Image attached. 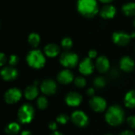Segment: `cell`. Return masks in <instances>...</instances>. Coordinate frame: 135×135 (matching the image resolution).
I'll return each instance as SVG.
<instances>
[{
  "instance_id": "obj_1",
  "label": "cell",
  "mask_w": 135,
  "mask_h": 135,
  "mask_svg": "<svg viewBox=\"0 0 135 135\" xmlns=\"http://www.w3.org/2000/svg\"><path fill=\"white\" fill-rule=\"evenodd\" d=\"M77 11L85 18H93L99 12L97 0H78Z\"/></svg>"
},
{
  "instance_id": "obj_2",
  "label": "cell",
  "mask_w": 135,
  "mask_h": 135,
  "mask_svg": "<svg viewBox=\"0 0 135 135\" xmlns=\"http://www.w3.org/2000/svg\"><path fill=\"white\" fill-rule=\"evenodd\" d=\"M125 119V112L123 109L118 105H112L110 106L105 114L106 122L112 126H118L121 125Z\"/></svg>"
},
{
  "instance_id": "obj_3",
  "label": "cell",
  "mask_w": 135,
  "mask_h": 135,
  "mask_svg": "<svg viewBox=\"0 0 135 135\" xmlns=\"http://www.w3.org/2000/svg\"><path fill=\"white\" fill-rule=\"evenodd\" d=\"M26 61L28 64L33 69H41L45 64V57L41 51L38 49H33L28 52L26 56Z\"/></svg>"
},
{
  "instance_id": "obj_4",
  "label": "cell",
  "mask_w": 135,
  "mask_h": 135,
  "mask_svg": "<svg viewBox=\"0 0 135 135\" xmlns=\"http://www.w3.org/2000/svg\"><path fill=\"white\" fill-rule=\"evenodd\" d=\"M79 61V56L76 53L67 51L63 52L60 56V63L62 66L68 68V69H73L75 68Z\"/></svg>"
},
{
  "instance_id": "obj_5",
  "label": "cell",
  "mask_w": 135,
  "mask_h": 135,
  "mask_svg": "<svg viewBox=\"0 0 135 135\" xmlns=\"http://www.w3.org/2000/svg\"><path fill=\"white\" fill-rule=\"evenodd\" d=\"M18 120L22 123L23 124L30 123L34 117L33 107L28 103L23 104L18 110Z\"/></svg>"
},
{
  "instance_id": "obj_6",
  "label": "cell",
  "mask_w": 135,
  "mask_h": 135,
  "mask_svg": "<svg viewBox=\"0 0 135 135\" xmlns=\"http://www.w3.org/2000/svg\"><path fill=\"white\" fill-rule=\"evenodd\" d=\"M135 37V32H133L131 34H129L123 31H117L112 34L113 42L118 46H126L127 45L132 38Z\"/></svg>"
},
{
  "instance_id": "obj_7",
  "label": "cell",
  "mask_w": 135,
  "mask_h": 135,
  "mask_svg": "<svg viewBox=\"0 0 135 135\" xmlns=\"http://www.w3.org/2000/svg\"><path fill=\"white\" fill-rule=\"evenodd\" d=\"M71 119L73 124L80 127H84L88 126L89 122L88 115L81 110H75L71 115Z\"/></svg>"
},
{
  "instance_id": "obj_8",
  "label": "cell",
  "mask_w": 135,
  "mask_h": 135,
  "mask_svg": "<svg viewBox=\"0 0 135 135\" xmlns=\"http://www.w3.org/2000/svg\"><path fill=\"white\" fill-rule=\"evenodd\" d=\"M22 95V93L20 89L17 88H12L8 89L6 91L4 95V99L7 103L14 104V103H18L21 99Z\"/></svg>"
},
{
  "instance_id": "obj_9",
  "label": "cell",
  "mask_w": 135,
  "mask_h": 135,
  "mask_svg": "<svg viewBox=\"0 0 135 135\" xmlns=\"http://www.w3.org/2000/svg\"><path fill=\"white\" fill-rule=\"evenodd\" d=\"M91 108L95 112H103L107 108V101L100 96H93L89 101Z\"/></svg>"
},
{
  "instance_id": "obj_10",
  "label": "cell",
  "mask_w": 135,
  "mask_h": 135,
  "mask_svg": "<svg viewBox=\"0 0 135 135\" xmlns=\"http://www.w3.org/2000/svg\"><path fill=\"white\" fill-rule=\"evenodd\" d=\"M95 65L93 64L91 59H90L89 57L84 58L79 64V71L84 76L91 75L93 73Z\"/></svg>"
},
{
  "instance_id": "obj_11",
  "label": "cell",
  "mask_w": 135,
  "mask_h": 135,
  "mask_svg": "<svg viewBox=\"0 0 135 135\" xmlns=\"http://www.w3.org/2000/svg\"><path fill=\"white\" fill-rule=\"evenodd\" d=\"M41 91L42 93H44L46 95H51L56 93V84L54 80H45L41 84Z\"/></svg>"
},
{
  "instance_id": "obj_12",
  "label": "cell",
  "mask_w": 135,
  "mask_h": 135,
  "mask_svg": "<svg viewBox=\"0 0 135 135\" xmlns=\"http://www.w3.org/2000/svg\"><path fill=\"white\" fill-rule=\"evenodd\" d=\"M82 100H83L82 95L80 93L74 92V91L68 93L65 96V103H67L68 106L73 107H78L79 105H80Z\"/></svg>"
},
{
  "instance_id": "obj_13",
  "label": "cell",
  "mask_w": 135,
  "mask_h": 135,
  "mask_svg": "<svg viewBox=\"0 0 135 135\" xmlns=\"http://www.w3.org/2000/svg\"><path fill=\"white\" fill-rule=\"evenodd\" d=\"M0 76L6 81L13 80L18 76V70L11 66L4 67L3 69L0 70Z\"/></svg>"
},
{
  "instance_id": "obj_14",
  "label": "cell",
  "mask_w": 135,
  "mask_h": 135,
  "mask_svg": "<svg viewBox=\"0 0 135 135\" xmlns=\"http://www.w3.org/2000/svg\"><path fill=\"white\" fill-rule=\"evenodd\" d=\"M74 75L73 73L69 69L61 70L57 74V80L61 84H69L73 81H74Z\"/></svg>"
},
{
  "instance_id": "obj_15",
  "label": "cell",
  "mask_w": 135,
  "mask_h": 135,
  "mask_svg": "<svg viewBox=\"0 0 135 135\" xmlns=\"http://www.w3.org/2000/svg\"><path fill=\"white\" fill-rule=\"evenodd\" d=\"M95 68L100 73H106L110 69V61L105 56H100L95 62Z\"/></svg>"
},
{
  "instance_id": "obj_16",
  "label": "cell",
  "mask_w": 135,
  "mask_h": 135,
  "mask_svg": "<svg viewBox=\"0 0 135 135\" xmlns=\"http://www.w3.org/2000/svg\"><path fill=\"white\" fill-rule=\"evenodd\" d=\"M134 64H135L134 60L128 56H125L122 57L121 60H119L120 69L126 73L132 72L133 69H134Z\"/></svg>"
},
{
  "instance_id": "obj_17",
  "label": "cell",
  "mask_w": 135,
  "mask_h": 135,
  "mask_svg": "<svg viewBox=\"0 0 135 135\" xmlns=\"http://www.w3.org/2000/svg\"><path fill=\"white\" fill-rule=\"evenodd\" d=\"M116 12L117 10L113 5L107 4L99 10V13L100 17L103 18V19H111L115 16Z\"/></svg>"
},
{
  "instance_id": "obj_18",
  "label": "cell",
  "mask_w": 135,
  "mask_h": 135,
  "mask_svg": "<svg viewBox=\"0 0 135 135\" xmlns=\"http://www.w3.org/2000/svg\"><path fill=\"white\" fill-rule=\"evenodd\" d=\"M44 52L45 55L49 57H55L60 53V48L56 44H48L44 48Z\"/></svg>"
},
{
  "instance_id": "obj_19",
  "label": "cell",
  "mask_w": 135,
  "mask_h": 135,
  "mask_svg": "<svg viewBox=\"0 0 135 135\" xmlns=\"http://www.w3.org/2000/svg\"><path fill=\"white\" fill-rule=\"evenodd\" d=\"M38 93H39V90H38L37 86L33 84V85L28 86L26 88L24 91V95L26 99H27L28 100H33L37 97Z\"/></svg>"
},
{
  "instance_id": "obj_20",
  "label": "cell",
  "mask_w": 135,
  "mask_h": 135,
  "mask_svg": "<svg viewBox=\"0 0 135 135\" xmlns=\"http://www.w3.org/2000/svg\"><path fill=\"white\" fill-rule=\"evenodd\" d=\"M124 104L127 108L135 107V90H130L124 97Z\"/></svg>"
},
{
  "instance_id": "obj_21",
  "label": "cell",
  "mask_w": 135,
  "mask_h": 135,
  "mask_svg": "<svg viewBox=\"0 0 135 135\" xmlns=\"http://www.w3.org/2000/svg\"><path fill=\"white\" fill-rule=\"evenodd\" d=\"M122 11L127 17L135 16V3L129 2L125 3L122 7Z\"/></svg>"
},
{
  "instance_id": "obj_22",
  "label": "cell",
  "mask_w": 135,
  "mask_h": 135,
  "mask_svg": "<svg viewBox=\"0 0 135 135\" xmlns=\"http://www.w3.org/2000/svg\"><path fill=\"white\" fill-rule=\"evenodd\" d=\"M20 131V126L17 122H11L5 128V132L9 135H15Z\"/></svg>"
},
{
  "instance_id": "obj_23",
  "label": "cell",
  "mask_w": 135,
  "mask_h": 135,
  "mask_svg": "<svg viewBox=\"0 0 135 135\" xmlns=\"http://www.w3.org/2000/svg\"><path fill=\"white\" fill-rule=\"evenodd\" d=\"M28 41H29V44L33 48H37L39 45V44H40L41 37H40L39 34H37V33H31L29 35Z\"/></svg>"
},
{
  "instance_id": "obj_24",
  "label": "cell",
  "mask_w": 135,
  "mask_h": 135,
  "mask_svg": "<svg viewBox=\"0 0 135 135\" xmlns=\"http://www.w3.org/2000/svg\"><path fill=\"white\" fill-rule=\"evenodd\" d=\"M107 80L103 76H97L93 80V85L96 88H103L106 86Z\"/></svg>"
},
{
  "instance_id": "obj_25",
  "label": "cell",
  "mask_w": 135,
  "mask_h": 135,
  "mask_svg": "<svg viewBox=\"0 0 135 135\" xmlns=\"http://www.w3.org/2000/svg\"><path fill=\"white\" fill-rule=\"evenodd\" d=\"M74 84L76 87L79 88H84L87 85V80L83 76H77L74 79Z\"/></svg>"
},
{
  "instance_id": "obj_26",
  "label": "cell",
  "mask_w": 135,
  "mask_h": 135,
  "mask_svg": "<svg viewBox=\"0 0 135 135\" xmlns=\"http://www.w3.org/2000/svg\"><path fill=\"white\" fill-rule=\"evenodd\" d=\"M37 105L39 109L45 110L48 107V99L45 96H40L37 100Z\"/></svg>"
},
{
  "instance_id": "obj_27",
  "label": "cell",
  "mask_w": 135,
  "mask_h": 135,
  "mask_svg": "<svg viewBox=\"0 0 135 135\" xmlns=\"http://www.w3.org/2000/svg\"><path fill=\"white\" fill-rule=\"evenodd\" d=\"M61 46L63 49L69 50L73 47V40L70 37H64L61 41Z\"/></svg>"
},
{
  "instance_id": "obj_28",
  "label": "cell",
  "mask_w": 135,
  "mask_h": 135,
  "mask_svg": "<svg viewBox=\"0 0 135 135\" xmlns=\"http://www.w3.org/2000/svg\"><path fill=\"white\" fill-rule=\"evenodd\" d=\"M69 120V117L66 114H60L56 117V122L61 125L66 124Z\"/></svg>"
},
{
  "instance_id": "obj_29",
  "label": "cell",
  "mask_w": 135,
  "mask_h": 135,
  "mask_svg": "<svg viewBox=\"0 0 135 135\" xmlns=\"http://www.w3.org/2000/svg\"><path fill=\"white\" fill-rule=\"evenodd\" d=\"M120 73H119V70L116 68H113L112 69H110V76L111 79L113 80H115L117 79L118 76H119Z\"/></svg>"
},
{
  "instance_id": "obj_30",
  "label": "cell",
  "mask_w": 135,
  "mask_h": 135,
  "mask_svg": "<svg viewBox=\"0 0 135 135\" xmlns=\"http://www.w3.org/2000/svg\"><path fill=\"white\" fill-rule=\"evenodd\" d=\"M18 63V57L16 55H11L9 59V64L11 67H15Z\"/></svg>"
},
{
  "instance_id": "obj_31",
  "label": "cell",
  "mask_w": 135,
  "mask_h": 135,
  "mask_svg": "<svg viewBox=\"0 0 135 135\" xmlns=\"http://www.w3.org/2000/svg\"><path fill=\"white\" fill-rule=\"evenodd\" d=\"M127 124L129 127L135 129V115H131L127 118Z\"/></svg>"
},
{
  "instance_id": "obj_32",
  "label": "cell",
  "mask_w": 135,
  "mask_h": 135,
  "mask_svg": "<svg viewBox=\"0 0 135 135\" xmlns=\"http://www.w3.org/2000/svg\"><path fill=\"white\" fill-rule=\"evenodd\" d=\"M7 63V56L4 53L0 52V66H3Z\"/></svg>"
},
{
  "instance_id": "obj_33",
  "label": "cell",
  "mask_w": 135,
  "mask_h": 135,
  "mask_svg": "<svg viewBox=\"0 0 135 135\" xmlns=\"http://www.w3.org/2000/svg\"><path fill=\"white\" fill-rule=\"evenodd\" d=\"M88 57H89L90 59H94V58H95L96 56H97V51L96 50H94V49H91V50H89L88 51Z\"/></svg>"
},
{
  "instance_id": "obj_34",
  "label": "cell",
  "mask_w": 135,
  "mask_h": 135,
  "mask_svg": "<svg viewBox=\"0 0 135 135\" xmlns=\"http://www.w3.org/2000/svg\"><path fill=\"white\" fill-rule=\"evenodd\" d=\"M49 128L52 130L56 131V129L57 128V123L56 122H50L49 124Z\"/></svg>"
},
{
  "instance_id": "obj_35",
  "label": "cell",
  "mask_w": 135,
  "mask_h": 135,
  "mask_svg": "<svg viewBox=\"0 0 135 135\" xmlns=\"http://www.w3.org/2000/svg\"><path fill=\"white\" fill-rule=\"evenodd\" d=\"M86 92H87V95L91 98V97H93L94 95H95V89H94L93 88H88V89L87 90Z\"/></svg>"
},
{
  "instance_id": "obj_36",
  "label": "cell",
  "mask_w": 135,
  "mask_h": 135,
  "mask_svg": "<svg viewBox=\"0 0 135 135\" xmlns=\"http://www.w3.org/2000/svg\"><path fill=\"white\" fill-rule=\"evenodd\" d=\"M118 135H134V134L131 130H124L122 133H120Z\"/></svg>"
},
{
  "instance_id": "obj_37",
  "label": "cell",
  "mask_w": 135,
  "mask_h": 135,
  "mask_svg": "<svg viewBox=\"0 0 135 135\" xmlns=\"http://www.w3.org/2000/svg\"><path fill=\"white\" fill-rule=\"evenodd\" d=\"M21 135H31V132L29 130H23L22 132Z\"/></svg>"
},
{
  "instance_id": "obj_38",
  "label": "cell",
  "mask_w": 135,
  "mask_h": 135,
  "mask_svg": "<svg viewBox=\"0 0 135 135\" xmlns=\"http://www.w3.org/2000/svg\"><path fill=\"white\" fill-rule=\"evenodd\" d=\"M99 1L103 3H105V4H108V3H110L113 0H99Z\"/></svg>"
},
{
  "instance_id": "obj_39",
  "label": "cell",
  "mask_w": 135,
  "mask_h": 135,
  "mask_svg": "<svg viewBox=\"0 0 135 135\" xmlns=\"http://www.w3.org/2000/svg\"><path fill=\"white\" fill-rule=\"evenodd\" d=\"M50 135H63L60 132H59V131H54L53 133H52Z\"/></svg>"
},
{
  "instance_id": "obj_40",
  "label": "cell",
  "mask_w": 135,
  "mask_h": 135,
  "mask_svg": "<svg viewBox=\"0 0 135 135\" xmlns=\"http://www.w3.org/2000/svg\"><path fill=\"white\" fill-rule=\"evenodd\" d=\"M133 26H135V18H134V19H133Z\"/></svg>"
},
{
  "instance_id": "obj_41",
  "label": "cell",
  "mask_w": 135,
  "mask_h": 135,
  "mask_svg": "<svg viewBox=\"0 0 135 135\" xmlns=\"http://www.w3.org/2000/svg\"><path fill=\"white\" fill-rule=\"evenodd\" d=\"M105 135H112V134H110V133H107V134H105Z\"/></svg>"
}]
</instances>
